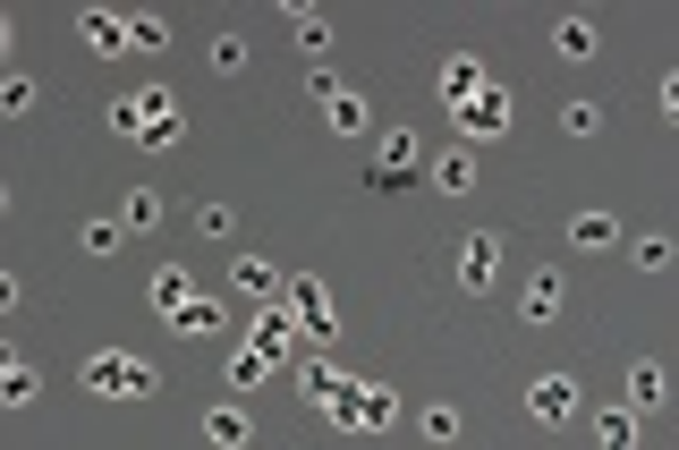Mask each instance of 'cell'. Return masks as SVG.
<instances>
[{"instance_id": "6da1fadb", "label": "cell", "mask_w": 679, "mask_h": 450, "mask_svg": "<svg viewBox=\"0 0 679 450\" xmlns=\"http://www.w3.org/2000/svg\"><path fill=\"white\" fill-rule=\"evenodd\" d=\"M86 391H94V400H154L162 374H154L145 357H128V349H94L86 357Z\"/></svg>"}, {"instance_id": "7a4b0ae2", "label": "cell", "mask_w": 679, "mask_h": 450, "mask_svg": "<svg viewBox=\"0 0 679 450\" xmlns=\"http://www.w3.org/2000/svg\"><path fill=\"white\" fill-rule=\"evenodd\" d=\"M179 136H188L179 94H170V86H136V145H145V154H170Z\"/></svg>"}, {"instance_id": "3957f363", "label": "cell", "mask_w": 679, "mask_h": 450, "mask_svg": "<svg viewBox=\"0 0 679 450\" xmlns=\"http://www.w3.org/2000/svg\"><path fill=\"white\" fill-rule=\"evenodd\" d=\"M451 120H459L467 145H493V136H510V94L501 86H476L467 102H451Z\"/></svg>"}, {"instance_id": "277c9868", "label": "cell", "mask_w": 679, "mask_h": 450, "mask_svg": "<svg viewBox=\"0 0 679 450\" xmlns=\"http://www.w3.org/2000/svg\"><path fill=\"white\" fill-rule=\"evenodd\" d=\"M315 102H324L331 136H365V128H374V111H365V94H349L340 77H315Z\"/></svg>"}, {"instance_id": "5b68a950", "label": "cell", "mask_w": 679, "mask_h": 450, "mask_svg": "<svg viewBox=\"0 0 679 450\" xmlns=\"http://www.w3.org/2000/svg\"><path fill=\"white\" fill-rule=\"evenodd\" d=\"M306 400H315L324 417H340V434H357V383H349V374H331V365H306Z\"/></svg>"}, {"instance_id": "8992f818", "label": "cell", "mask_w": 679, "mask_h": 450, "mask_svg": "<svg viewBox=\"0 0 679 450\" xmlns=\"http://www.w3.org/2000/svg\"><path fill=\"white\" fill-rule=\"evenodd\" d=\"M493 281H501V247H493V238H467V247H459V290L485 297Z\"/></svg>"}, {"instance_id": "52a82bcc", "label": "cell", "mask_w": 679, "mask_h": 450, "mask_svg": "<svg viewBox=\"0 0 679 450\" xmlns=\"http://www.w3.org/2000/svg\"><path fill=\"white\" fill-rule=\"evenodd\" d=\"M518 315H527V323H552V315H561V272H552V263L518 281Z\"/></svg>"}, {"instance_id": "ba28073f", "label": "cell", "mask_w": 679, "mask_h": 450, "mask_svg": "<svg viewBox=\"0 0 679 450\" xmlns=\"http://www.w3.org/2000/svg\"><path fill=\"white\" fill-rule=\"evenodd\" d=\"M86 43H94L102 60H120V52H128V43H136V26H128V18H120V9H86Z\"/></svg>"}, {"instance_id": "9c48e42d", "label": "cell", "mask_w": 679, "mask_h": 450, "mask_svg": "<svg viewBox=\"0 0 679 450\" xmlns=\"http://www.w3.org/2000/svg\"><path fill=\"white\" fill-rule=\"evenodd\" d=\"M527 408H535L544 425H569V417H578V383H561V374H544V383L527 391Z\"/></svg>"}, {"instance_id": "30bf717a", "label": "cell", "mask_w": 679, "mask_h": 450, "mask_svg": "<svg viewBox=\"0 0 679 450\" xmlns=\"http://www.w3.org/2000/svg\"><path fill=\"white\" fill-rule=\"evenodd\" d=\"M170 331H179V340H213V331H222V306H213V297H179V306H170Z\"/></svg>"}, {"instance_id": "8fae6325", "label": "cell", "mask_w": 679, "mask_h": 450, "mask_svg": "<svg viewBox=\"0 0 679 450\" xmlns=\"http://www.w3.org/2000/svg\"><path fill=\"white\" fill-rule=\"evenodd\" d=\"M552 52H561V60H595V52H603L595 18H561V26H552Z\"/></svg>"}, {"instance_id": "7c38bea8", "label": "cell", "mask_w": 679, "mask_h": 450, "mask_svg": "<svg viewBox=\"0 0 679 450\" xmlns=\"http://www.w3.org/2000/svg\"><path fill=\"white\" fill-rule=\"evenodd\" d=\"M272 365H281V357L263 349V340H247V349L229 357V383H238V391H256V383H272Z\"/></svg>"}, {"instance_id": "4fadbf2b", "label": "cell", "mask_w": 679, "mask_h": 450, "mask_svg": "<svg viewBox=\"0 0 679 450\" xmlns=\"http://www.w3.org/2000/svg\"><path fill=\"white\" fill-rule=\"evenodd\" d=\"M204 442H222V450L256 442V425H247V408H204Z\"/></svg>"}, {"instance_id": "5bb4252c", "label": "cell", "mask_w": 679, "mask_h": 450, "mask_svg": "<svg viewBox=\"0 0 679 450\" xmlns=\"http://www.w3.org/2000/svg\"><path fill=\"white\" fill-rule=\"evenodd\" d=\"M612 238H620V222H612V213H578V222H569V247H578V256H603Z\"/></svg>"}, {"instance_id": "9a60e30c", "label": "cell", "mask_w": 679, "mask_h": 450, "mask_svg": "<svg viewBox=\"0 0 679 450\" xmlns=\"http://www.w3.org/2000/svg\"><path fill=\"white\" fill-rule=\"evenodd\" d=\"M433 188H442V195H467V188H476V154H467V145L442 154V161H433Z\"/></svg>"}, {"instance_id": "2e32d148", "label": "cell", "mask_w": 679, "mask_h": 450, "mask_svg": "<svg viewBox=\"0 0 679 450\" xmlns=\"http://www.w3.org/2000/svg\"><path fill=\"white\" fill-rule=\"evenodd\" d=\"M476 86H485V68L467 60V52H451V60H442V102H467Z\"/></svg>"}, {"instance_id": "e0dca14e", "label": "cell", "mask_w": 679, "mask_h": 450, "mask_svg": "<svg viewBox=\"0 0 679 450\" xmlns=\"http://www.w3.org/2000/svg\"><path fill=\"white\" fill-rule=\"evenodd\" d=\"M357 425H365V434L399 425V400H391V391H357Z\"/></svg>"}, {"instance_id": "ac0fdd59", "label": "cell", "mask_w": 679, "mask_h": 450, "mask_svg": "<svg viewBox=\"0 0 679 450\" xmlns=\"http://www.w3.org/2000/svg\"><path fill=\"white\" fill-rule=\"evenodd\" d=\"M374 161H391V170H408V179H417L425 145H417V136H408V128H391V136H383V154H374Z\"/></svg>"}, {"instance_id": "d6986e66", "label": "cell", "mask_w": 679, "mask_h": 450, "mask_svg": "<svg viewBox=\"0 0 679 450\" xmlns=\"http://www.w3.org/2000/svg\"><path fill=\"white\" fill-rule=\"evenodd\" d=\"M595 442H603V450H629V442H637V417H629V408H603V417H595Z\"/></svg>"}, {"instance_id": "ffe728a7", "label": "cell", "mask_w": 679, "mask_h": 450, "mask_svg": "<svg viewBox=\"0 0 679 450\" xmlns=\"http://www.w3.org/2000/svg\"><path fill=\"white\" fill-rule=\"evenodd\" d=\"M238 290H256V297H281L290 281H281V272H272L263 256H247V263H238Z\"/></svg>"}, {"instance_id": "44dd1931", "label": "cell", "mask_w": 679, "mask_h": 450, "mask_svg": "<svg viewBox=\"0 0 679 450\" xmlns=\"http://www.w3.org/2000/svg\"><path fill=\"white\" fill-rule=\"evenodd\" d=\"M663 365H637V374H629V408H663Z\"/></svg>"}, {"instance_id": "7402d4cb", "label": "cell", "mask_w": 679, "mask_h": 450, "mask_svg": "<svg viewBox=\"0 0 679 450\" xmlns=\"http://www.w3.org/2000/svg\"><path fill=\"white\" fill-rule=\"evenodd\" d=\"M179 297H195V281H188V272H179V263H162V272H154V306H162V315H170Z\"/></svg>"}, {"instance_id": "603a6c76", "label": "cell", "mask_w": 679, "mask_h": 450, "mask_svg": "<svg viewBox=\"0 0 679 450\" xmlns=\"http://www.w3.org/2000/svg\"><path fill=\"white\" fill-rule=\"evenodd\" d=\"M120 222H128V229H154V222H162V195H154V188H136L128 204H120Z\"/></svg>"}, {"instance_id": "cb8c5ba5", "label": "cell", "mask_w": 679, "mask_h": 450, "mask_svg": "<svg viewBox=\"0 0 679 450\" xmlns=\"http://www.w3.org/2000/svg\"><path fill=\"white\" fill-rule=\"evenodd\" d=\"M0 400H9V408H34V374L18 357H9V374H0Z\"/></svg>"}, {"instance_id": "d4e9b609", "label": "cell", "mask_w": 679, "mask_h": 450, "mask_svg": "<svg viewBox=\"0 0 679 450\" xmlns=\"http://www.w3.org/2000/svg\"><path fill=\"white\" fill-rule=\"evenodd\" d=\"M365 195H408V170H391V161H365Z\"/></svg>"}, {"instance_id": "484cf974", "label": "cell", "mask_w": 679, "mask_h": 450, "mask_svg": "<svg viewBox=\"0 0 679 450\" xmlns=\"http://www.w3.org/2000/svg\"><path fill=\"white\" fill-rule=\"evenodd\" d=\"M120 238H128V222H86V256H120Z\"/></svg>"}, {"instance_id": "4316f807", "label": "cell", "mask_w": 679, "mask_h": 450, "mask_svg": "<svg viewBox=\"0 0 679 450\" xmlns=\"http://www.w3.org/2000/svg\"><path fill=\"white\" fill-rule=\"evenodd\" d=\"M417 434H425V442H459V408H425Z\"/></svg>"}, {"instance_id": "83f0119b", "label": "cell", "mask_w": 679, "mask_h": 450, "mask_svg": "<svg viewBox=\"0 0 679 450\" xmlns=\"http://www.w3.org/2000/svg\"><path fill=\"white\" fill-rule=\"evenodd\" d=\"M256 340H263V349H272V357H290V323H281V297H272V315L256 323Z\"/></svg>"}, {"instance_id": "f1b7e54d", "label": "cell", "mask_w": 679, "mask_h": 450, "mask_svg": "<svg viewBox=\"0 0 679 450\" xmlns=\"http://www.w3.org/2000/svg\"><path fill=\"white\" fill-rule=\"evenodd\" d=\"M290 26H297V43H306V52H324V9H290Z\"/></svg>"}, {"instance_id": "f546056e", "label": "cell", "mask_w": 679, "mask_h": 450, "mask_svg": "<svg viewBox=\"0 0 679 450\" xmlns=\"http://www.w3.org/2000/svg\"><path fill=\"white\" fill-rule=\"evenodd\" d=\"M128 26H136V52H162L170 43V18H128Z\"/></svg>"}, {"instance_id": "4dcf8cb0", "label": "cell", "mask_w": 679, "mask_h": 450, "mask_svg": "<svg viewBox=\"0 0 679 450\" xmlns=\"http://www.w3.org/2000/svg\"><path fill=\"white\" fill-rule=\"evenodd\" d=\"M0 111H34V77H0Z\"/></svg>"}, {"instance_id": "1f68e13d", "label": "cell", "mask_w": 679, "mask_h": 450, "mask_svg": "<svg viewBox=\"0 0 679 450\" xmlns=\"http://www.w3.org/2000/svg\"><path fill=\"white\" fill-rule=\"evenodd\" d=\"M637 272H671V238H637Z\"/></svg>"}, {"instance_id": "d6a6232c", "label": "cell", "mask_w": 679, "mask_h": 450, "mask_svg": "<svg viewBox=\"0 0 679 450\" xmlns=\"http://www.w3.org/2000/svg\"><path fill=\"white\" fill-rule=\"evenodd\" d=\"M213 68H222V77H238V68H247V43H238V34H222V43H213Z\"/></svg>"}, {"instance_id": "836d02e7", "label": "cell", "mask_w": 679, "mask_h": 450, "mask_svg": "<svg viewBox=\"0 0 679 450\" xmlns=\"http://www.w3.org/2000/svg\"><path fill=\"white\" fill-rule=\"evenodd\" d=\"M561 128H569V136H595V128H603V111H595V102H569V120H561Z\"/></svg>"}, {"instance_id": "e575fe53", "label": "cell", "mask_w": 679, "mask_h": 450, "mask_svg": "<svg viewBox=\"0 0 679 450\" xmlns=\"http://www.w3.org/2000/svg\"><path fill=\"white\" fill-rule=\"evenodd\" d=\"M195 229L204 238H229V204H195Z\"/></svg>"}]
</instances>
